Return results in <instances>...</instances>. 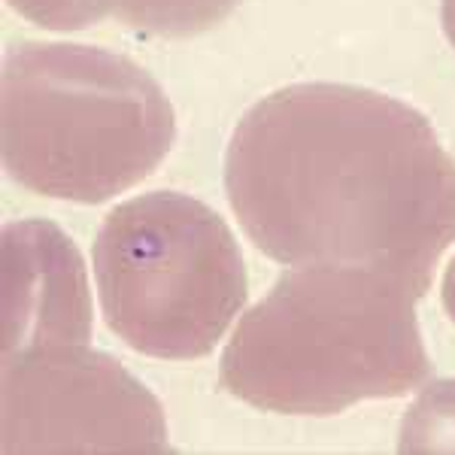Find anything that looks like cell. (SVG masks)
Masks as SVG:
<instances>
[{
  "label": "cell",
  "instance_id": "obj_1",
  "mask_svg": "<svg viewBox=\"0 0 455 455\" xmlns=\"http://www.w3.org/2000/svg\"><path fill=\"white\" fill-rule=\"evenodd\" d=\"M225 195L267 259L379 270L419 298L455 243V158L419 109L358 85L298 83L249 107Z\"/></svg>",
  "mask_w": 455,
  "mask_h": 455
},
{
  "label": "cell",
  "instance_id": "obj_2",
  "mask_svg": "<svg viewBox=\"0 0 455 455\" xmlns=\"http://www.w3.org/2000/svg\"><path fill=\"white\" fill-rule=\"evenodd\" d=\"M407 283L368 267L304 264L240 319L219 362L228 395L267 413L334 416L416 392L435 364Z\"/></svg>",
  "mask_w": 455,
  "mask_h": 455
},
{
  "label": "cell",
  "instance_id": "obj_3",
  "mask_svg": "<svg viewBox=\"0 0 455 455\" xmlns=\"http://www.w3.org/2000/svg\"><path fill=\"white\" fill-rule=\"evenodd\" d=\"M0 119L6 173L70 204L134 188L176 140L164 88L131 58L79 43L6 49Z\"/></svg>",
  "mask_w": 455,
  "mask_h": 455
},
{
  "label": "cell",
  "instance_id": "obj_4",
  "mask_svg": "<svg viewBox=\"0 0 455 455\" xmlns=\"http://www.w3.org/2000/svg\"><path fill=\"white\" fill-rule=\"evenodd\" d=\"M92 261L109 331L167 362L212 352L249 298L234 231L182 192H146L109 210Z\"/></svg>",
  "mask_w": 455,
  "mask_h": 455
},
{
  "label": "cell",
  "instance_id": "obj_5",
  "mask_svg": "<svg viewBox=\"0 0 455 455\" xmlns=\"http://www.w3.org/2000/svg\"><path fill=\"white\" fill-rule=\"evenodd\" d=\"M4 452H171L164 407L88 343L4 355Z\"/></svg>",
  "mask_w": 455,
  "mask_h": 455
},
{
  "label": "cell",
  "instance_id": "obj_6",
  "mask_svg": "<svg viewBox=\"0 0 455 455\" xmlns=\"http://www.w3.org/2000/svg\"><path fill=\"white\" fill-rule=\"evenodd\" d=\"M4 355L92 340V291L76 243L49 219L4 228Z\"/></svg>",
  "mask_w": 455,
  "mask_h": 455
},
{
  "label": "cell",
  "instance_id": "obj_7",
  "mask_svg": "<svg viewBox=\"0 0 455 455\" xmlns=\"http://www.w3.org/2000/svg\"><path fill=\"white\" fill-rule=\"evenodd\" d=\"M240 0H116L113 16L156 36H195L237 10Z\"/></svg>",
  "mask_w": 455,
  "mask_h": 455
},
{
  "label": "cell",
  "instance_id": "obj_8",
  "mask_svg": "<svg viewBox=\"0 0 455 455\" xmlns=\"http://www.w3.org/2000/svg\"><path fill=\"white\" fill-rule=\"evenodd\" d=\"M403 452H452L455 450V379H440L410 407L401 428Z\"/></svg>",
  "mask_w": 455,
  "mask_h": 455
},
{
  "label": "cell",
  "instance_id": "obj_9",
  "mask_svg": "<svg viewBox=\"0 0 455 455\" xmlns=\"http://www.w3.org/2000/svg\"><path fill=\"white\" fill-rule=\"evenodd\" d=\"M21 19L46 31H83L113 16L116 0H6Z\"/></svg>",
  "mask_w": 455,
  "mask_h": 455
},
{
  "label": "cell",
  "instance_id": "obj_10",
  "mask_svg": "<svg viewBox=\"0 0 455 455\" xmlns=\"http://www.w3.org/2000/svg\"><path fill=\"white\" fill-rule=\"evenodd\" d=\"M440 298H443V307H446V313H450V319L455 322V259L450 261V267H446V274H443Z\"/></svg>",
  "mask_w": 455,
  "mask_h": 455
},
{
  "label": "cell",
  "instance_id": "obj_11",
  "mask_svg": "<svg viewBox=\"0 0 455 455\" xmlns=\"http://www.w3.org/2000/svg\"><path fill=\"white\" fill-rule=\"evenodd\" d=\"M440 25H443L446 40L455 49V0H440Z\"/></svg>",
  "mask_w": 455,
  "mask_h": 455
}]
</instances>
